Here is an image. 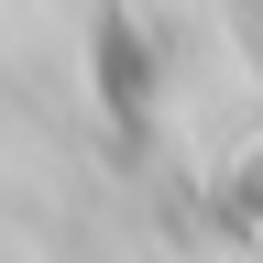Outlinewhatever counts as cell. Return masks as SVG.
<instances>
[{"instance_id":"6da1fadb","label":"cell","mask_w":263,"mask_h":263,"mask_svg":"<svg viewBox=\"0 0 263 263\" xmlns=\"http://www.w3.org/2000/svg\"><path fill=\"white\" fill-rule=\"evenodd\" d=\"M143 55L186 176L263 209V0H143Z\"/></svg>"}]
</instances>
